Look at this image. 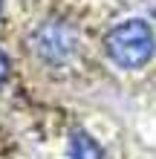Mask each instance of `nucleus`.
<instances>
[{"instance_id": "nucleus-1", "label": "nucleus", "mask_w": 156, "mask_h": 159, "mask_svg": "<svg viewBox=\"0 0 156 159\" xmlns=\"http://www.w3.org/2000/svg\"><path fill=\"white\" fill-rule=\"evenodd\" d=\"M104 55L122 70H142L156 55L153 26L142 17H127L104 35Z\"/></svg>"}, {"instance_id": "nucleus-2", "label": "nucleus", "mask_w": 156, "mask_h": 159, "mask_svg": "<svg viewBox=\"0 0 156 159\" xmlns=\"http://www.w3.org/2000/svg\"><path fill=\"white\" fill-rule=\"evenodd\" d=\"M32 52L49 67H64L75 58L78 49V32L67 20H43L32 32Z\"/></svg>"}, {"instance_id": "nucleus-3", "label": "nucleus", "mask_w": 156, "mask_h": 159, "mask_svg": "<svg viewBox=\"0 0 156 159\" xmlns=\"http://www.w3.org/2000/svg\"><path fill=\"white\" fill-rule=\"evenodd\" d=\"M69 159H104V148L84 127H75L69 136Z\"/></svg>"}, {"instance_id": "nucleus-4", "label": "nucleus", "mask_w": 156, "mask_h": 159, "mask_svg": "<svg viewBox=\"0 0 156 159\" xmlns=\"http://www.w3.org/2000/svg\"><path fill=\"white\" fill-rule=\"evenodd\" d=\"M9 72H12V64H9V55L0 49V87L9 81Z\"/></svg>"}, {"instance_id": "nucleus-5", "label": "nucleus", "mask_w": 156, "mask_h": 159, "mask_svg": "<svg viewBox=\"0 0 156 159\" xmlns=\"http://www.w3.org/2000/svg\"><path fill=\"white\" fill-rule=\"evenodd\" d=\"M0 20H3V0H0Z\"/></svg>"}]
</instances>
